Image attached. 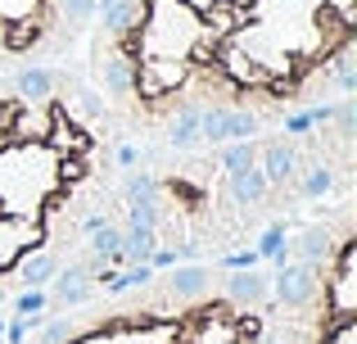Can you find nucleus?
Instances as JSON below:
<instances>
[{
	"label": "nucleus",
	"mask_w": 357,
	"mask_h": 344,
	"mask_svg": "<svg viewBox=\"0 0 357 344\" xmlns=\"http://www.w3.org/2000/svg\"><path fill=\"white\" fill-rule=\"evenodd\" d=\"M140 59L145 54H158V59H190L204 41H208V27H204V14L185 9L181 0H149L140 9Z\"/></svg>",
	"instance_id": "f257e3e1"
},
{
	"label": "nucleus",
	"mask_w": 357,
	"mask_h": 344,
	"mask_svg": "<svg viewBox=\"0 0 357 344\" xmlns=\"http://www.w3.org/2000/svg\"><path fill=\"white\" fill-rule=\"evenodd\" d=\"M321 285H326L331 317H357V245L353 240H344L335 249V267H331V276L321 272Z\"/></svg>",
	"instance_id": "f03ea898"
},
{
	"label": "nucleus",
	"mask_w": 357,
	"mask_h": 344,
	"mask_svg": "<svg viewBox=\"0 0 357 344\" xmlns=\"http://www.w3.org/2000/svg\"><path fill=\"white\" fill-rule=\"evenodd\" d=\"M185 77H190V59H158V54H145V59H136L131 91H140V100H163V96H172V91H181Z\"/></svg>",
	"instance_id": "7ed1b4c3"
},
{
	"label": "nucleus",
	"mask_w": 357,
	"mask_h": 344,
	"mask_svg": "<svg viewBox=\"0 0 357 344\" xmlns=\"http://www.w3.org/2000/svg\"><path fill=\"white\" fill-rule=\"evenodd\" d=\"M317 290H321V272L312 263H285L276 267V281H267V294H276V304H285V308L312 304Z\"/></svg>",
	"instance_id": "20e7f679"
},
{
	"label": "nucleus",
	"mask_w": 357,
	"mask_h": 344,
	"mask_svg": "<svg viewBox=\"0 0 357 344\" xmlns=\"http://www.w3.org/2000/svg\"><path fill=\"white\" fill-rule=\"evenodd\" d=\"M32 245H41V227H36L32 218L5 213V218H0V272H5V267H14L18 254H23V249H32Z\"/></svg>",
	"instance_id": "39448f33"
},
{
	"label": "nucleus",
	"mask_w": 357,
	"mask_h": 344,
	"mask_svg": "<svg viewBox=\"0 0 357 344\" xmlns=\"http://www.w3.org/2000/svg\"><path fill=\"white\" fill-rule=\"evenodd\" d=\"M54 109V118H50V132H45V150L50 154H86L91 150V136L82 132V127H73V118H68V109L63 105H50Z\"/></svg>",
	"instance_id": "423d86ee"
},
{
	"label": "nucleus",
	"mask_w": 357,
	"mask_h": 344,
	"mask_svg": "<svg viewBox=\"0 0 357 344\" xmlns=\"http://www.w3.org/2000/svg\"><path fill=\"white\" fill-rule=\"evenodd\" d=\"M50 281H54V299H59L63 308H77V304L91 299V285H96V263H73V267H63V272H54Z\"/></svg>",
	"instance_id": "0eeeda50"
},
{
	"label": "nucleus",
	"mask_w": 357,
	"mask_h": 344,
	"mask_svg": "<svg viewBox=\"0 0 357 344\" xmlns=\"http://www.w3.org/2000/svg\"><path fill=\"white\" fill-rule=\"evenodd\" d=\"M258 168L267 177V186H289L298 177V154L289 150L285 141H271V145L258 150Z\"/></svg>",
	"instance_id": "6e6552de"
},
{
	"label": "nucleus",
	"mask_w": 357,
	"mask_h": 344,
	"mask_svg": "<svg viewBox=\"0 0 357 344\" xmlns=\"http://www.w3.org/2000/svg\"><path fill=\"white\" fill-rule=\"evenodd\" d=\"M140 0H96V18L109 36H131L140 23Z\"/></svg>",
	"instance_id": "1a4fd4ad"
},
{
	"label": "nucleus",
	"mask_w": 357,
	"mask_h": 344,
	"mask_svg": "<svg viewBox=\"0 0 357 344\" xmlns=\"http://www.w3.org/2000/svg\"><path fill=\"white\" fill-rule=\"evenodd\" d=\"M289 254H298V263H312V267H326L335 254V236L331 227H303L298 240H289Z\"/></svg>",
	"instance_id": "9d476101"
},
{
	"label": "nucleus",
	"mask_w": 357,
	"mask_h": 344,
	"mask_svg": "<svg viewBox=\"0 0 357 344\" xmlns=\"http://www.w3.org/2000/svg\"><path fill=\"white\" fill-rule=\"evenodd\" d=\"M267 177H262L258 163H249V168H240V172H227V195L236 204H262L267 200Z\"/></svg>",
	"instance_id": "9b49d317"
},
{
	"label": "nucleus",
	"mask_w": 357,
	"mask_h": 344,
	"mask_svg": "<svg viewBox=\"0 0 357 344\" xmlns=\"http://www.w3.org/2000/svg\"><path fill=\"white\" fill-rule=\"evenodd\" d=\"M50 118H54V109L14 105V118H9V141H45V132H50Z\"/></svg>",
	"instance_id": "f8f14e48"
},
{
	"label": "nucleus",
	"mask_w": 357,
	"mask_h": 344,
	"mask_svg": "<svg viewBox=\"0 0 357 344\" xmlns=\"http://www.w3.org/2000/svg\"><path fill=\"white\" fill-rule=\"evenodd\" d=\"M131 77H136V54L131 50H114L100 63V82L109 96H131Z\"/></svg>",
	"instance_id": "ddd939ff"
},
{
	"label": "nucleus",
	"mask_w": 357,
	"mask_h": 344,
	"mask_svg": "<svg viewBox=\"0 0 357 344\" xmlns=\"http://www.w3.org/2000/svg\"><path fill=\"white\" fill-rule=\"evenodd\" d=\"M158 249V227H140V222H127L122 231V249L118 263H149V254Z\"/></svg>",
	"instance_id": "4468645a"
},
{
	"label": "nucleus",
	"mask_w": 357,
	"mask_h": 344,
	"mask_svg": "<svg viewBox=\"0 0 357 344\" xmlns=\"http://www.w3.org/2000/svg\"><path fill=\"white\" fill-rule=\"evenodd\" d=\"M14 272H18V281L23 285H50V276L59 272V263H54V254L50 249H23L18 254V263H14Z\"/></svg>",
	"instance_id": "2eb2a0df"
},
{
	"label": "nucleus",
	"mask_w": 357,
	"mask_h": 344,
	"mask_svg": "<svg viewBox=\"0 0 357 344\" xmlns=\"http://www.w3.org/2000/svg\"><path fill=\"white\" fill-rule=\"evenodd\" d=\"M14 87H18V96L32 100V105H50V96H54V73L41 68V63H27V68H18Z\"/></svg>",
	"instance_id": "dca6fc26"
},
{
	"label": "nucleus",
	"mask_w": 357,
	"mask_h": 344,
	"mask_svg": "<svg viewBox=\"0 0 357 344\" xmlns=\"http://www.w3.org/2000/svg\"><path fill=\"white\" fill-rule=\"evenodd\" d=\"M227 294L236 304H249V308H253V304L267 299V276H262L258 267H240V272L227 276Z\"/></svg>",
	"instance_id": "f3484780"
},
{
	"label": "nucleus",
	"mask_w": 357,
	"mask_h": 344,
	"mask_svg": "<svg viewBox=\"0 0 357 344\" xmlns=\"http://www.w3.org/2000/svg\"><path fill=\"white\" fill-rule=\"evenodd\" d=\"M167 145H176V150H190V145H199V105L176 109V118L167 123Z\"/></svg>",
	"instance_id": "a211bd4d"
},
{
	"label": "nucleus",
	"mask_w": 357,
	"mask_h": 344,
	"mask_svg": "<svg viewBox=\"0 0 357 344\" xmlns=\"http://www.w3.org/2000/svg\"><path fill=\"white\" fill-rule=\"evenodd\" d=\"M208 267H199V263H181V267H172V294L176 299H199L204 290H208Z\"/></svg>",
	"instance_id": "6ab92c4d"
},
{
	"label": "nucleus",
	"mask_w": 357,
	"mask_h": 344,
	"mask_svg": "<svg viewBox=\"0 0 357 344\" xmlns=\"http://www.w3.org/2000/svg\"><path fill=\"white\" fill-rule=\"evenodd\" d=\"M222 68H227L231 77L240 82V87H258V82H267V68H258V63L244 54V45H227V54H222Z\"/></svg>",
	"instance_id": "aec40b11"
},
{
	"label": "nucleus",
	"mask_w": 357,
	"mask_h": 344,
	"mask_svg": "<svg viewBox=\"0 0 357 344\" xmlns=\"http://www.w3.org/2000/svg\"><path fill=\"white\" fill-rule=\"evenodd\" d=\"M190 344H244V340H240V331H236V322H231V317L208 313V317L195 327V340Z\"/></svg>",
	"instance_id": "412c9836"
},
{
	"label": "nucleus",
	"mask_w": 357,
	"mask_h": 344,
	"mask_svg": "<svg viewBox=\"0 0 357 344\" xmlns=\"http://www.w3.org/2000/svg\"><path fill=\"white\" fill-rule=\"evenodd\" d=\"M253 249H258V258H271L276 267H285L289 263V227H285V222H271V227L258 236Z\"/></svg>",
	"instance_id": "4be33fe9"
},
{
	"label": "nucleus",
	"mask_w": 357,
	"mask_h": 344,
	"mask_svg": "<svg viewBox=\"0 0 357 344\" xmlns=\"http://www.w3.org/2000/svg\"><path fill=\"white\" fill-rule=\"evenodd\" d=\"M91 236V258H96V263H118V249H122V231L114 227V222H100L96 231H86Z\"/></svg>",
	"instance_id": "5701e85b"
},
{
	"label": "nucleus",
	"mask_w": 357,
	"mask_h": 344,
	"mask_svg": "<svg viewBox=\"0 0 357 344\" xmlns=\"http://www.w3.org/2000/svg\"><path fill=\"white\" fill-rule=\"evenodd\" d=\"M218 163H222V172H240L249 163H258V150H253V141H227L218 150Z\"/></svg>",
	"instance_id": "b1692460"
},
{
	"label": "nucleus",
	"mask_w": 357,
	"mask_h": 344,
	"mask_svg": "<svg viewBox=\"0 0 357 344\" xmlns=\"http://www.w3.org/2000/svg\"><path fill=\"white\" fill-rule=\"evenodd\" d=\"M298 190H303L307 200H326V195L335 190V168H326V163L307 168V172H303V181H298Z\"/></svg>",
	"instance_id": "393cba45"
},
{
	"label": "nucleus",
	"mask_w": 357,
	"mask_h": 344,
	"mask_svg": "<svg viewBox=\"0 0 357 344\" xmlns=\"http://www.w3.org/2000/svg\"><path fill=\"white\" fill-rule=\"evenodd\" d=\"M335 82H340L344 96H353V91H357V54H353V41H344L340 54H335Z\"/></svg>",
	"instance_id": "a878e982"
},
{
	"label": "nucleus",
	"mask_w": 357,
	"mask_h": 344,
	"mask_svg": "<svg viewBox=\"0 0 357 344\" xmlns=\"http://www.w3.org/2000/svg\"><path fill=\"white\" fill-rule=\"evenodd\" d=\"M158 177H149V172H127V181H122V195H127V204H136V200H158Z\"/></svg>",
	"instance_id": "bb28decb"
},
{
	"label": "nucleus",
	"mask_w": 357,
	"mask_h": 344,
	"mask_svg": "<svg viewBox=\"0 0 357 344\" xmlns=\"http://www.w3.org/2000/svg\"><path fill=\"white\" fill-rule=\"evenodd\" d=\"M253 136H258V114L227 109V141H253Z\"/></svg>",
	"instance_id": "cd10ccee"
},
{
	"label": "nucleus",
	"mask_w": 357,
	"mask_h": 344,
	"mask_svg": "<svg viewBox=\"0 0 357 344\" xmlns=\"http://www.w3.org/2000/svg\"><path fill=\"white\" fill-rule=\"evenodd\" d=\"M54 14H59L63 23L82 27V23H91V18H96V0H54Z\"/></svg>",
	"instance_id": "c85d7f7f"
},
{
	"label": "nucleus",
	"mask_w": 357,
	"mask_h": 344,
	"mask_svg": "<svg viewBox=\"0 0 357 344\" xmlns=\"http://www.w3.org/2000/svg\"><path fill=\"white\" fill-rule=\"evenodd\" d=\"M9 27V50H27V45L36 41V36H41V27H36V18H18V23H5Z\"/></svg>",
	"instance_id": "c756f323"
},
{
	"label": "nucleus",
	"mask_w": 357,
	"mask_h": 344,
	"mask_svg": "<svg viewBox=\"0 0 357 344\" xmlns=\"http://www.w3.org/2000/svg\"><path fill=\"white\" fill-rule=\"evenodd\" d=\"M45 304H50L45 285H27V290L14 299V313H18V317H32V313H45Z\"/></svg>",
	"instance_id": "7c9ffc66"
},
{
	"label": "nucleus",
	"mask_w": 357,
	"mask_h": 344,
	"mask_svg": "<svg viewBox=\"0 0 357 344\" xmlns=\"http://www.w3.org/2000/svg\"><path fill=\"white\" fill-rule=\"evenodd\" d=\"M127 222L158 227V222H163V209H158V200H136V204H127Z\"/></svg>",
	"instance_id": "2f4dec72"
},
{
	"label": "nucleus",
	"mask_w": 357,
	"mask_h": 344,
	"mask_svg": "<svg viewBox=\"0 0 357 344\" xmlns=\"http://www.w3.org/2000/svg\"><path fill=\"white\" fill-rule=\"evenodd\" d=\"M321 344H357V317H331V331Z\"/></svg>",
	"instance_id": "473e14b6"
},
{
	"label": "nucleus",
	"mask_w": 357,
	"mask_h": 344,
	"mask_svg": "<svg viewBox=\"0 0 357 344\" xmlns=\"http://www.w3.org/2000/svg\"><path fill=\"white\" fill-rule=\"evenodd\" d=\"M41 0H0V23H18V18H36Z\"/></svg>",
	"instance_id": "72a5a7b5"
},
{
	"label": "nucleus",
	"mask_w": 357,
	"mask_h": 344,
	"mask_svg": "<svg viewBox=\"0 0 357 344\" xmlns=\"http://www.w3.org/2000/svg\"><path fill=\"white\" fill-rule=\"evenodd\" d=\"M331 123H340V136L349 141V136L357 132V105H353V100H344V105H335V118H331Z\"/></svg>",
	"instance_id": "f704fd0d"
},
{
	"label": "nucleus",
	"mask_w": 357,
	"mask_h": 344,
	"mask_svg": "<svg viewBox=\"0 0 357 344\" xmlns=\"http://www.w3.org/2000/svg\"><path fill=\"white\" fill-rule=\"evenodd\" d=\"M36 331H41V344H68L73 340V327H68V322H50V317H45Z\"/></svg>",
	"instance_id": "c9c22d12"
},
{
	"label": "nucleus",
	"mask_w": 357,
	"mask_h": 344,
	"mask_svg": "<svg viewBox=\"0 0 357 344\" xmlns=\"http://www.w3.org/2000/svg\"><path fill=\"white\" fill-rule=\"evenodd\" d=\"M262 258H258V249H240V254H227L222 258V267H227V272H240V267H258Z\"/></svg>",
	"instance_id": "e433bc0d"
},
{
	"label": "nucleus",
	"mask_w": 357,
	"mask_h": 344,
	"mask_svg": "<svg viewBox=\"0 0 357 344\" xmlns=\"http://www.w3.org/2000/svg\"><path fill=\"white\" fill-rule=\"evenodd\" d=\"M27 336H32V327H27V317H14V322H5V344H23Z\"/></svg>",
	"instance_id": "4c0bfd02"
},
{
	"label": "nucleus",
	"mask_w": 357,
	"mask_h": 344,
	"mask_svg": "<svg viewBox=\"0 0 357 344\" xmlns=\"http://www.w3.org/2000/svg\"><path fill=\"white\" fill-rule=\"evenodd\" d=\"M176 258H181V249H163V245H158L154 254H149V267L163 272V267H176Z\"/></svg>",
	"instance_id": "58836bf2"
},
{
	"label": "nucleus",
	"mask_w": 357,
	"mask_h": 344,
	"mask_svg": "<svg viewBox=\"0 0 357 344\" xmlns=\"http://www.w3.org/2000/svg\"><path fill=\"white\" fill-rule=\"evenodd\" d=\"M307 132H312V118H307V109H303V114H289V118H285V136H307Z\"/></svg>",
	"instance_id": "ea45409f"
},
{
	"label": "nucleus",
	"mask_w": 357,
	"mask_h": 344,
	"mask_svg": "<svg viewBox=\"0 0 357 344\" xmlns=\"http://www.w3.org/2000/svg\"><path fill=\"white\" fill-rule=\"evenodd\" d=\"M114 159L122 163V168H136V159H140V154H136V145H118V154H114Z\"/></svg>",
	"instance_id": "a19ab883"
},
{
	"label": "nucleus",
	"mask_w": 357,
	"mask_h": 344,
	"mask_svg": "<svg viewBox=\"0 0 357 344\" xmlns=\"http://www.w3.org/2000/svg\"><path fill=\"white\" fill-rule=\"evenodd\" d=\"M181 5H185V9H195V14H208V9H213V5H222V0H181Z\"/></svg>",
	"instance_id": "79ce46f5"
},
{
	"label": "nucleus",
	"mask_w": 357,
	"mask_h": 344,
	"mask_svg": "<svg viewBox=\"0 0 357 344\" xmlns=\"http://www.w3.org/2000/svg\"><path fill=\"white\" fill-rule=\"evenodd\" d=\"M222 5H231V9H236V14H249V9L258 5V0H222Z\"/></svg>",
	"instance_id": "37998d69"
},
{
	"label": "nucleus",
	"mask_w": 357,
	"mask_h": 344,
	"mask_svg": "<svg viewBox=\"0 0 357 344\" xmlns=\"http://www.w3.org/2000/svg\"><path fill=\"white\" fill-rule=\"evenodd\" d=\"M0 304H5V285H0Z\"/></svg>",
	"instance_id": "c03bdc74"
},
{
	"label": "nucleus",
	"mask_w": 357,
	"mask_h": 344,
	"mask_svg": "<svg viewBox=\"0 0 357 344\" xmlns=\"http://www.w3.org/2000/svg\"><path fill=\"white\" fill-rule=\"evenodd\" d=\"M0 336H5V322H0Z\"/></svg>",
	"instance_id": "a18cd8bd"
},
{
	"label": "nucleus",
	"mask_w": 357,
	"mask_h": 344,
	"mask_svg": "<svg viewBox=\"0 0 357 344\" xmlns=\"http://www.w3.org/2000/svg\"><path fill=\"white\" fill-rule=\"evenodd\" d=\"M0 218H5V204H0Z\"/></svg>",
	"instance_id": "49530a36"
}]
</instances>
